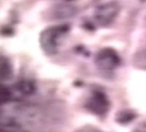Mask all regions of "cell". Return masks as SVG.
I'll use <instances>...</instances> for the list:
<instances>
[{"instance_id": "6da1fadb", "label": "cell", "mask_w": 146, "mask_h": 132, "mask_svg": "<svg viewBox=\"0 0 146 132\" xmlns=\"http://www.w3.org/2000/svg\"><path fill=\"white\" fill-rule=\"evenodd\" d=\"M68 26H55L45 30L41 35V46L48 54H55L58 50V46L60 40L68 32Z\"/></svg>"}, {"instance_id": "7a4b0ae2", "label": "cell", "mask_w": 146, "mask_h": 132, "mask_svg": "<svg viewBox=\"0 0 146 132\" xmlns=\"http://www.w3.org/2000/svg\"><path fill=\"white\" fill-rule=\"evenodd\" d=\"M95 63L103 71H113L122 64V59L114 49L104 48L96 54Z\"/></svg>"}, {"instance_id": "3957f363", "label": "cell", "mask_w": 146, "mask_h": 132, "mask_svg": "<svg viewBox=\"0 0 146 132\" xmlns=\"http://www.w3.org/2000/svg\"><path fill=\"white\" fill-rule=\"evenodd\" d=\"M119 10H121V7H119V4L117 1L105 3V4L100 5V7L96 9L95 19L100 26L106 27V26H109L117 18Z\"/></svg>"}, {"instance_id": "277c9868", "label": "cell", "mask_w": 146, "mask_h": 132, "mask_svg": "<svg viewBox=\"0 0 146 132\" xmlns=\"http://www.w3.org/2000/svg\"><path fill=\"white\" fill-rule=\"evenodd\" d=\"M109 107H110V103H109L108 96L103 91H99V90L92 92V95L90 96V99L87 101V109L98 115L106 114V112L109 110Z\"/></svg>"}, {"instance_id": "5b68a950", "label": "cell", "mask_w": 146, "mask_h": 132, "mask_svg": "<svg viewBox=\"0 0 146 132\" xmlns=\"http://www.w3.org/2000/svg\"><path fill=\"white\" fill-rule=\"evenodd\" d=\"M0 132H28V131L19 121L12 119L5 123H0Z\"/></svg>"}, {"instance_id": "8992f818", "label": "cell", "mask_w": 146, "mask_h": 132, "mask_svg": "<svg viewBox=\"0 0 146 132\" xmlns=\"http://www.w3.org/2000/svg\"><path fill=\"white\" fill-rule=\"evenodd\" d=\"M54 18H68L76 13V8L68 4H62L54 8Z\"/></svg>"}, {"instance_id": "52a82bcc", "label": "cell", "mask_w": 146, "mask_h": 132, "mask_svg": "<svg viewBox=\"0 0 146 132\" xmlns=\"http://www.w3.org/2000/svg\"><path fill=\"white\" fill-rule=\"evenodd\" d=\"M135 64H136L139 68L146 69V48L140 50L139 53L135 56Z\"/></svg>"}, {"instance_id": "ba28073f", "label": "cell", "mask_w": 146, "mask_h": 132, "mask_svg": "<svg viewBox=\"0 0 146 132\" xmlns=\"http://www.w3.org/2000/svg\"><path fill=\"white\" fill-rule=\"evenodd\" d=\"M76 132H101V131L96 130V128H94V127H83V128L77 130Z\"/></svg>"}, {"instance_id": "9c48e42d", "label": "cell", "mask_w": 146, "mask_h": 132, "mask_svg": "<svg viewBox=\"0 0 146 132\" xmlns=\"http://www.w3.org/2000/svg\"><path fill=\"white\" fill-rule=\"evenodd\" d=\"M133 132H146V123H144V125H141L140 127H137Z\"/></svg>"}]
</instances>
